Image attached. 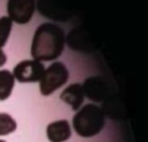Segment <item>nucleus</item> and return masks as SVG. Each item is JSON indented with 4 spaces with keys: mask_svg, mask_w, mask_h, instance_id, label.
<instances>
[{
    "mask_svg": "<svg viewBox=\"0 0 148 142\" xmlns=\"http://www.w3.org/2000/svg\"><path fill=\"white\" fill-rule=\"evenodd\" d=\"M65 33L53 23L40 24L32 37L31 55L38 61H50L59 57L64 50Z\"/></svg>",
    "mask_w": 148,
    "mask_h": 142,
    "instance_id": "1",
    "label": "nucleus"
},
{
    "mask_svg": "<svg viewBox=\"0 0 148 142\" xmlns=\"http://www.w3.org/2000/svg\"><path fill=\"white\" fill-rule=\"evenodd\" d=\"M104 126V117L99 107L92 104L83 106L73 117L74 130L83 137H90L98 134Z\"/></svg>",
    "mask_w": 148,
    "mask_h": 142,
    "instance_id": "2",
    "label": "nucleus"
},
{
    "mask_svg": "<svg viewBox=\"0 0 148 142\" xmlns=\"http://www.w3.org/2000/svg\"><path fill=\"white\" fill-rule=\"evenodd\" d=\"M68 80V70L66 66L60 62L56 61L51 66H49L40 81H39V90L43 96H49L61 85H64Z\"/></svg>",
    "mask_w": 148,
    "mask_h": 142,
    "instance_id": "3",
    "label": "nucleus"
},
{
    "mask_svg": "<svg viewBox=\"0 0 148 142\" xmlns=\"http://www.w3.org/2000/svg\"><path fill=\"white\" fill-rule=\"evenodd\" d=\"M45 72L44 65L36 60H23L21 62H18L13 70V75L14 77L22 83L25 82H37L40 81L43 74Z\"/></svg>",
    "mask_w": 148,
    "mask_h": 142,
    "instance_id": "4",
    "label": "nucleus"
},
{
    "mask_svg": "<svg viewBox=\"0 0 148 142\" xmlns=\"http://www.w3.org/2000/svg\"><path fill=\"white\" fill-rule=\"evenodd\" d=\"M7 12L12 21L18 24L28 23L35 12V0H8Z\"/></svg>",
    "mask_w": 148,
    "mask_h": 142,
    "instance_id": "5",
    "label": "nucleus"
},
{
    "mask_svg": "<svg viewBox=\"0 0 148 142\" xmlns=\"http://www.w3.org/2000/svg\"><path fill=\"white\" fill-rule=\"evenodd\" d=\"M72 130L67 120H57L47 125L46 136L50 142H65L71 137Z\"/></svg>",
    "mask_w": 148,
    "mask_h": 142,
    "instance_id": "6",
    "label": "nucleus"
},
{
    "mask_svg": "<svg viewBox=\"0 0 148 142\" xmlns=\"http://www.w3.org/2000/svg\"><path fill=\"white\" fill-rule=\"evenodd\" d=\"M60 99L67 103L73 110H77L83 102V88L81 84L75 83L67 87L60 95Z\"/></svg>",
    "mask_w": 148,
    "mask_h": 142,
    "instance_id": "7",
    "label": "nucleus"
},
{
    "mask_svg": "<svg viewBox=\"0 0 148 142\" xmlns=\"http://www.w3.org/2000/svg\"><path fill=\"white\" fill-rule=\"evenodd\" d=\"M15 84V77L13 73H10L7 69L0 70V100H6L14 88Z\"/></svg>",
    "mask_w": 148,
    "mask_h": 142,
    "instance_id": "8",
    "label": "nucleus"
},
{
    "mask_svg": "<svg viewBox=\"0 0 148 142\" xmlns=\"http://www.w3.org/2000/svg\"><path fill=\"white\" fill-rule=\"evenodd\" d=\"M16 127L17 124L12 115H9L8 113L0 112V136L12 134L16 130Z\"/></svg>",
    "mask_w": 148,
    "mask_h": 142,
    "instance_id": "9",
    "label": "nucleus"
},
{
    "mask_svg": "<svg viewBox=\"0 0 148 142\" xmlns=\"http://www.w3.org/2000/svg\"><path fill=\"white\" fill-rule=\"evenodd\" d=\"M13 21L9 16H1L0 17V48L5 46L7 43V39L9 37L10 30H12Z\"/></svg>",
    "mask_w": 148,
    "mask_h": 142,
    "instance_id": "10",
    "label": "nucleus"
},
{
    "mask_svg": "<svg viewBox=\"0 0 148 142\" xmlns=\"http://www.w3.org/2000/svg\"><path fill=\"white\" fill-rule=\"evenodd\" d=\"M6 61H7V57H6L5 52L0 48V67H1V66H3V65L6 63Z\"/></svg>",
    "mask_w": 148,
    "mask_h": 142,
    "instance_id": "11",
    "label": "nucleus"
},
{
    "mask_svg": "<svg viewBox=\"0 0 148 142\" xmlns=\"http://www.w3.org/2000/svg\"><path fill=\"white\" fill-rule=\"evenodd\" d=\"M0 142H6V141L5 140H0Z\"/></svg>",
    "mask_w": 148,
    "mask_h": 142,
    "instance_id": "12",
    "label": "nucleus"
}]
</instances>
